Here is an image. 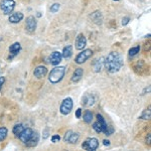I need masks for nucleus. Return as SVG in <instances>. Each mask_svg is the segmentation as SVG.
Returning <instances> with one entry per match:
<instances>
[{"label":"nucleus","instance_id":"nucleus-33","mask_svg":"<svg viewBox=\"0 0 151 151\" xmlns=\"http://www.w3.org/2000/svg\"><path fill=\"white\" fill-rule=\"evenodd\" d=\"M103 142H104L105 146H109V145H110V141H109V140H104Z\"/></svg>","mask_w":151,"mask_h":151},{"label":"nucleus","instance_id":"nucleus-20","mask_svg":"<svg viewBox=\"0 0 151 151\" xmlns=\"http://www.w3.org/2000/svg\"><path fill=\"white\" fill-rule=\"evenodd\" d=\"M83 119H84V121L87 124L91 123L92 120H93V114H92V112L89 111V110H87L86 112H85L84 116H83Z\"/></svg>","mask_w":151,"mask_h":151},{"label":"nucleus","instance_id":"nucleus-22","mask_svg":"<svg viewBox=\"0 0 151 151\" xmlns=\"http://www.w3.org/2000/svg\"><path fill=\"white\" fill-rule=\"evenodd\" d=\"M103 60V58H100L99 60H96L95 62V65H94V70L95 72H100L102 69V67H103V65H104V63L102 62Z\"/></svg>","mask_w":151,"mask_h":151},{"label":"nucleus","instance_id":"nucleus-23","mask_svg":"<svg viewBox=\"0 0 151 151\" xmlns=\"http://www.w3.org/2000/svg\"><path fill=\"white\" fill-rule=\"evenodd\" d=\"M7 133H8V130L5 127H0V142H2L4 139L6 138Z\"/></svg>","mask_w":151,"mask_h":151},{"label":"nucleus","instance_id":"nucleus-26","mask_svg":"<svg viewBox=\"0 0 151 151\" xmlns=\"http://www.w3.org/2000/svg\"><path fill=\"white\" fill-rule=\"evenodd\" d=\"M60 4L58 3H55L52 4V7H50V12H52V13H55V12L58 11V9H60Z\"/></svg>","mask_w":151,"mask_h":151},{"label":"nucleus","instance_id":"nucleus-2","mask_svg":"<svg viewBox=\"0 0 151 151\" xmlns=\"http://www.w3.org/2000/svg\"><path fill=\"white\" fill-rule=\"evenodd\" d=\"M65 74V67H57L48 75V81L52 84H57V83L62 81V79L64 78Z\"/></svg>","mask_w":151,"mask_h":151},{"label":"nucleus","instance_id":"nucleus-6","mask_svg":"<svg viewBox=\"0 0 151 151\" xmlns=\"http://www.w3.org/2000/svg\"><path fill=\"white\" fill-rule=\"evenodd\" d=\"M98 147H99V141L98 139H96V138H90V139L86 140L82 144V148L85 150L95 151Z\"/></svg>","mask_w":151,"mask_h":151},{"label":"nucleus","instance_id":"nucleus-30","mask_svg":"<svg viewBox=\"0 0 151 151\" xmlns=\"http://www.w3.org/2000/svg\"><path fill=\"white\" fill-rule=\"evenodd\" d=\"M81 115H82V109L79 108L77 110V112H76V117H77V118H81Z\"/></svg>","mask_w":151,"mask_h":151},{"label":"nucleus","instance_id":"nucleus-31","mask_svg":"<svg viewBox=\"0 0 151 151\" xmlns=\"http://www.w3.org/2000/svg\"><path fill=\"white\" fill-rule=\"evenodd\" d=\"M4 82H5V78H4V77H1V78H0V90L2 89V86H3Z\"/></svg>","mask_w":151,"mask_h":151},{"label":"nucleus","instance_id":"nucleus-8","mask_svg":"<svg viewBox=\"0 0 151 151\" xmlns=\"http://www.w3.org/2000/svg\"><path fill=\"white\" fill-rule=\"evenodd\" d=\"M79 134L74 132L72 130H69L67 133H65V137H64V140L65 142H68V143H70V144H76L79 140Z\"/></svg>","mask_w":151,"mask_h":151},{"label":"nucleus","instance_id":"nucleus-17","mask_svg":"<svg viewBox=\"0 0 151 151\" xmlns=\"http://www.w3.org/2000/svg\"><path fill=\"white\" fill-rule=\"evenodd\" d=\"M94 103H95V99L92 95H86V96L82 99V104L84 105L85 107L93 106Z\"/></svg>","mask_w":151,"mask_h":151},{"label":"nucleus","instance_id":"nucleus-10","mask_svg":"<svg viewBox=\"0 0 151 151\" xmlns=\"http://www.w3.org/2000/svg\"><path fill=\"white\" fill-rule=\"evenodd\" d=\"M87 45V40L83 33H80L76 40V48L78 50H83Z\"/></svg>","mask_w":151,"mask_h":151},{"label":"nucleus","instance_id":"nucleus-18","mask_svg":"<svg viewBox=\"0 0 151 151\" xmlns=\"http://www.w3.org/2000/svg\"><path fill=\"white\" fill-rule=\"evenodd\" d=\"M83 74H84V70L81 68H78L77 70H75V73L73 74V77H72V81L74 83H78L80 80L82 79L83 77Z\"/></svg>","mask_w":151,"mask_h":151},{"label":"nucleus","instance_id":"nucleus-16","mask_svg":"<svg viewBox=\"0 0 151 151\" xmlns=\"http://www.w3.org/2000/svg\"><path fill=\"white\" fill-rule=\"evenodd\" d=\"M21 50V45L19 42H15L13 43L12 45H10V47H9V52H10V58H13L15 57L17 53L20 52Z\"/></svg>","mask_w":151,"mask_h":151},{"label":"nucleus","instance_id":"nucleus-15","mask_svg":"<svg viewBox=\"0 0 151 151\" xmlns=\"http://www.w3.org/2000/svg\"><path fill=\"white\" fill-rule=\"evenodd\" d=\"M23 19V14L21 12H15L9 16V21L11 23H18Z\"/></svg>","mask_w":151,"mask_h":151},{"label":"nucleus","instance_id":"nucleus-32","mask_svg":"<svg viewBox=\"0 0 151 151\" xmlns=\"http://www.w3.org/2000/svg\"><path fill=\"white\" fill-rule=\"evenodd\" d=\"M150 138H151V135L150 134H148V138L146 139V143H147L148 145H150Z\"/></svg>","mask_w":151,"mask_h":151},{"label":"nucleus","instance_id":"nucleus-28","mask_svg":"<svg viewBox=\"0 0 151 151\" xmlns=\"http://www.w3.org/2000/svg\"><path fill=\"white\" fill-rule=\"evenodd\" d=\"M60 140V135H53L52 137V141L53 143H57V142H58Z\"/></svg>","mask_w":151,"mask_h":151},{"label":"nucleus","instance_id":"nucleus-4","mask_svg":"<svg viewBox=\"0 0 151 151\" xmlns=\"http://www.w3.org/2000/svg\"><path fill=\"white\" fill-rule=\"evenodd\" d=\"M73 109V100L72 98H65L60 105V111L63 115H69Z\"/></svg>","mask_w":151,"mask_h":151},{"label":"nucleus","instance_id":"nucleus-14","mask_svg":"<svg viewBox=\"0 0 151 151\" xmlns=\"http://www.w3.org/2000/svg\"><path fill=\"white\" fill-rule=\"evenodd\" d=\"M38 140H40V135H38V133L33 132L32 136L30 137V139H29L25 144H26V146H28V147H35V146L37 145Z\"/></svg>","mask_w":151,"mask_h":151},{"label":"nucleus","instance_id":"nucleus-12","mask_svg":"<svg viewBox=\"0 0 151 151\" xmlns=\"http://www.w3.org/2000/svg\"><path fill=\"white\" fill-rule=\"evenodd\" d=\"M62 52H53L50 57V63L52 64V65H58L62 62Z\"/></svg>","mask_w":151,"mask_h":151},{"label":"nucleus","instance_id":"nucleus-21","mask_svg":"<svg viewBox=\"0 0 151 151\" xmlns=\"http://www.w3.org/2000/svg\"><path fill=\"white\" fill-rule=\"evenodd\" d=\"M23 129H24V127H23L22 124H16V125L13 127V134L18 137L19 134H20L23 131Z\"/></svg>","mask_w":151,"mask_h":151},{"label":"nucleus","instance_id":"nucleus-27","mask_svg":"<svg viewBox=\"0 0 151 151\" xmlns=\"http://www.w3.org/2000/svg\"><path fill=\"white\" fill-rule=\"evenodd\" d=\"M140 119H145V120L150 119V110L149 109H148V111H145L142 116H140Z\"/></svg>","mask_w":151,"mask_h":151},{"label":"nucleus","instance_id":"nucleus-24","mask_svg":"<svg viewBox=\"0 0 151 151\" xmlns=\"http://www.w3.org/2000/svg\"><path fill=\"white\" fill-rule=\"evenodd\" d=\"M140 52V47L139 45H137V47H131L130 50H129V55L130 57H134V55H136L137 53H139Z\"/></svg>","mask_w":151,"mask_h":151},{"label":"nucleus","instance_id":"nucleus-34","mask_svg":"<svg viewBox=\"0 0 151 151\" xmlns=\"http://www.w3.org/2000/svg\"><path fill=\"white\" fill-rule=\"evenodd\" d=\"M114 1H119V0H114Z\"/></svg>","mask_w":151,"mask_h":151},{"label":"nucleus","instance_id":"nucleus-9","mask_svg":"<svg viewBox=\"0 0 151 151\" xmlns=\"http://www.w3.org/2000/svg\"><path fill=\"white\" fill-rule=\"evenodd\" d=\"M32 134H33V130L31 128H26V129L24 128L22 132L19 134L18 138L21 142L26 143L29 139H30V137L32 136Z\"/></svg>","mask_w":151,"mask_h":151},{"label":"nucleus","instance_id":"nucleus-29","mask_svg":"<svg viewBox=\"0 0 151 151\" xmlns=\"http://www.w3.org/2000/svg\"><path fill=\"white\" fill-rule=\"evenodd\" d=\"M129 21H130V18L129 17H124L122 19V25H127L129 23Z\"/></svg>","mask_w":151,"mask_h":151},{"label":"nucleus","instance_id":"nucleus-7","mask_svg":"<svg viewBox=\"0 0 151 151\" xmlns=\"http://www.w3.org/2000/svg\"><path fill=\"white\" fill-rule=\"evenodd\" d=\"M97 121L99 122V124L102 127V132L105 133V135H111V133L113 132V129H109L108 125H107L106 121L103 118V116L101 114H97Z\"/></svg>","mask_w":151,"mask_h":151},{"label":"nucleus","instance_id":"nucleus-13","mask_svg":"<svg viewBox=\"0 0 151 151\" xmlns=\"http://www.w3.org/2000/svg\"><path fill=\"white\" fill-rule=\"evenodd\" d=\"M47 74V69L45 67H43V65H40V67L35 68V70H33V75L37 79H41V78H43Z\"/></svg>","mask_w":151,"mask_h":151},{"label":"nucleus","instance_id":"nucleus-11","mask_svg":"<svg viewBox=\"0 0 151 151\" xmlns=\"http://www.w3.org/2000/svg\"><path fill=\"white\" fill-rule=\"evenodd\" d=\"M25 27L28 32H33L36 29V19L33 17V16H28V17L26 18Z\"/></svg>","mask_w":151,"mask_h":151},{"label":"nucleus","instance_id":"nucleus-5","mask_svg":"<svg viewBox=\"0 0 151 151\" xmlns=\"http://www.w3.org/2000/svg\"><path fill=\"white\" fill-rule=\"evenodd\" d=\"M92 55H93L92 50H83V52L81 53H79V55H77V58H76V60H75L76 64H78V65L84 64L86 60H88L92 57Z\"/></svg>","mask_w":151,"mask_h":151},{"label":"nucleus","instance_id":"nucleus-3","mask_svg":"<svg viewBox=\"0 0 151 151\" xmlns=\"http://www.w3.org/2000/svg\"><path fill=\"white\" fill-rule=\"evenodd\" d=\"M0 7H1L2 12L5 15H8L15 8V1L14 0H2L0 3Z\"/></svg>","mask_w":151,"mask_h":151},{"label":"nucleus","instance_id":"nucleus-25","mask_svg":"<svg viewBox=\"0 0 151 151\" xmlns=\"http://www.w3.org/2000/svg\"><path fill=\"white\" fill-rule=\"evenodd\" d=\"M93 129H94L95 131H96L97 133H101L102 132V127H101V125L99 124L98 121L93 124Z\"/></svg>","mask_w":151,"mask_h":151},{"label":"nucleus","instance_id":"nucleus-1","mask_svg":"<svg viewBox=\"0 0 151 151\" xmlns=\"http://www.w3.org/2000/svg\"><path fill=\"white\" fill-rule=\"evenodd\" d=\"M123 65V58L118 52H110L105 58L104 67L111 74L117 73Z\"/></svg>","mask_w":151,"mask_h":151},{"label":"nucleus","instance_id":"nucleus-19","mask_svg":"<svg viewBox=\"0 0 151 151\" xmlns=\"http://www.w3.org/2000/svg\"><path fill=\"white\" fill-rule=\"evenodd\" d=\"M73 55V47L72 45H67L64 50H63V52H62V57L64 58H70L72 57Z\"/></svg>","mask_w":151,"mask_h":151}]
</instances>
